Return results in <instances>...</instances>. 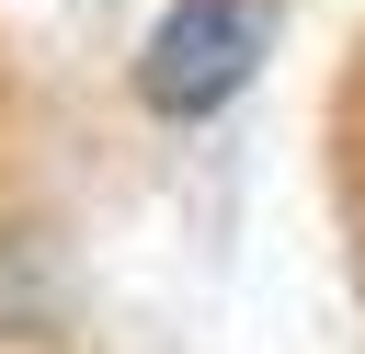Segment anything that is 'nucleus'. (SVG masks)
Returning a JSON list of instances; mask_svg holds the SVG:
<instances>
[{
  "label": "nucleus",
  "mask_w": 365,
  "mask_h": 354,
  "mask_svg": "<svg viewBox=\"0 0 365 354\" xmlns=\"http://www.w3.org/2000/svg\"><path fill=\"white\" fill-rule=\"evenodd\" d=\"M262 57V0H171L137 46V91L160 114H217Z\"/></svg>",
  "instance_id": "nucleus-1"
}]
</instances>
